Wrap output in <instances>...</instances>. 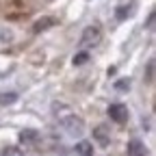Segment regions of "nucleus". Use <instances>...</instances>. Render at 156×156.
<instances>
[{"mask_svg":"<svg viewBox=\"0 0 156 156\" xmlns=\"http://www.w3.org/2000/svg\"><path fill=\"white\" fill-rule=\"evenodd\" d=\"M2 156H24V154L20 152L17 147H7V150L2 152Z\"/></svg>","mask_w":156,"mask_h":156,"instance_id":"ddd939ff","label":"nucleus"},{"mask_svg":"<svg viewBox=\"0 0 156 156\" xmlns=\"http://www.w3.org/2000/svg\"><path fill=\"white\" fill-rule=\"evenodd\" d=\"M108 117L113 122H117V124H124L128 119V108L124 104H119V102H115V104L108 106Z\"/></svg>","mask_w":156,"mask_h":156,"instance_id":"7ed1b4c3","label":"nucleus"},{"mask_svg":"<svg viewBox=\"0 0 156 156\" xmlns=\"http://www.w3.org/2000/svg\"><path fill=\"white\" fill-rule=\"evenodd\" d=\"M76 152H78V156H93V145L89 141H78Z\"/></svg>","mask_w":156,"mask_h":156,"instance_id":"423d86ee","label":"nucleus"},{"mask_svg":"<svg viewBox=\"0 0 156 156\" xmlns=\"http://www.w3.org/2000/svg\"><path fill=\"white\" fill-rule=\"evenodd\" d=\"M128 156H147V147L139 141V139H132L128 141V147H126Z\"/></svg>","mask_w":156,"mask_h":156,"instance_id":"20e7f679","label":"nucleus"},{"mask_svg":"<svg viewBox=\"0 0 156 156\" xmlns=\"http://www.w3.org/2000/svg\"><path fill=\"white\" fill-rule=\"evenodd\" d=\"M54 24H56V17H41V20H37V22L33 24V30L41 33V30H46V28H50Z\"/></svg>","mask_w":156,"mask_h":156,"instance_id":"39448f33","label":"nucleus"},{"mask_svg":"<svg viewBox=\"0 0 156 156\" xmlns=\"http://www.w3.org/2000/svg\"><path fill=\"white\" fill-rule=\"evenodd\" d=\"M20 141H22V143H33V141H37V132H35V130H22V132H20Z\"/></svg>","mask_w":156,"mask_h":156,"instance_id":"6e6552de","label":"nucleus"},{"mask_svg":"<svg viewBox=\"0 0 156 156\" xmlns=\"http://www.w3.org/2000/svg\"><path fill=\"white\" fill-rule=\"evenodd\" d=\"M54 111L58 113V115H56V124H58V128H61V130H65V132L72 134V136H80V134L85 132V122H83L76 113H72V111L65 108V106H54Z\"/></svg>","mask_w":156,"mask_h":156,"instance_id":"f257e3e1","label":"nucleus"},{"mask_svg":"<svg viewBox=\"0 0 156 156\" xmlns=\"http://www.w3.org/2000/svg\"><path fill=\"white\" fill-rule=\"evenodd\" d=\"M85 61H89V54H87V52H80V54L74 56V65H80V63H85Z\"/></svg>","mask_w":156,"mask_h":156,"instance_id":"9b49d317","label":"nucleus"},{"mask_svg":"<svg viewBox=\"0 0 156 156\" xmlns=\"http://www.w3.org/2000/svg\"><path fill=\"white\" fill-rule=\"evenodd\" d=\"M93 134H95V139H98V143H100V145H104V147H106V145L111 143V139L106 136V128H104V126H98Z\"/></svg>","mask_w":156,"mask_h":156,"instance_id":"0eeeda50","label":"nucleus"},{"mask_svg":"<svg viewBox=\"0 0 156 156\" xmlns=\"http://www.w3.org/2000/svg\"><path fill=\"white\" fill-rule=\"evenodd\" d=\"M126 15H130V7H119V11H117V17L124 20Z\"/></svg>","mask_w":156,"mask_h":156,"instance_id":"4468645a","label":"nucleus"},{"mask_svg":"<svg viewBox=\"0 0 156 156\" xmlns=\"http://www.w3.org/2000/svg\"><path fill=\"white\" fill-rule=\"evenodd\" d=\"M147 83H154V58H150L147 61V76H145Z\"/></svg>","mask_w":156,"mask_h":156,"instance_id":"9d476101","label":"nucleus"},{"mask_svg":"<svg viewBox=\"0 0 156 156\" xmlns=\"http://www.w3.org/2000/svg\"><path fill=\"white\" fill-rule=\"evenodd\" d=\"M17 100V93H0V104H13Z\"/></svg>","mask_w":156,"mask_h":156,"instance_id":"1a4fd4ad","label":"nucleus"},{"mask_svg":"<svg viewBox=\"0 0 156 156\" xmlns=\"http://www.w3.org/2000/svg\"><path fill=\"white\" fill-rule=\"evenodd\" d=\"M119 91H128L130 89V80H126V78H122V80H117V85H115Z\"/></svg>","mask_w":156,"mask_h":156,"instance_id":"f8f14e48","label":"nucleus"},{"mask_svg":"<svg viewBox=\"0 0 156 156\" xmlns=\"http://www.w3.org/2000/svg\"><path fill=\"white\" fill-rule=\"evenodd\" d=\"M100 39H102V26L100 24H89L83 30L80 39H78V48H80V50H89V48L100 44Z\"/></svg>","mask_w":156,"mask_h":156,"instance_id":"f03ea898","label":"nucleus"}]
</instances>
